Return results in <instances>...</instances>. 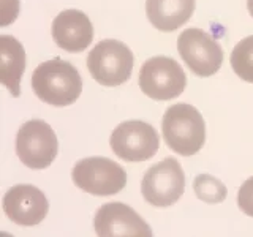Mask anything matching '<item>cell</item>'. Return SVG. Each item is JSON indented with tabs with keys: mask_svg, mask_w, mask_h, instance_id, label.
<instances>
[{
	"mask_svg": "<svg viewBox=\"0 0 253 237\" xmlns=\"http://www.w3.org/2000/svg\"><path fill=\"white\" fill-rule=\"evenodd\" d=\"M32 89L37 97L52 106H70L83 92V79L70 62L55 57L40 63L32 75Z\"/></svg>",
	"mask_w": 253,
	"mask_h": 237,
	"instance_id": "obj_1",
	"label": "cell"
},
{
	"mask_svg": "<svg viewBox=\"0 0 253 237\" xmlns=\"http://www.w3.org/2000/svg\"><path fill=\"white\" fill-rule=\"evenodd\" d=\"M237 204L245 215L253 217V177L247 179L237 192Z\"/></svg>",
	"mask_w": 253,
	"mask_h": 237,
	"instance_id": "obj_17",
	"label": "cell"
},
{
	"mask_svg": "<svg viewBox=\"0 0 253 237\" xmlns=\"http://www.w3.org/2000/svg\"><path fill=\"white\" fill-rule=\"evenodd\" d=\"M231 67L241 79L253 84V35L241 40L231 52Z\"/></svg>",
	"mask_w": 253,
	"mask_h": 237,
	"instance_id": "obj_15",
	"label": "cell"
},
{
	"mask_svg": "<svg viewBox=\"0 0 253 237\" xmlns=\"http://www.w3.org/2000/svg\"><path fill=\"white\" fill-rule=\"evenodd\" d=\"M133 52L117 40H103L93 46L87 57V68L101 85L116 87L126 82L133 71Z\"/></svg>",
	"mask_w": 253,
	"mask_h": 237,
	"instance_id": "obj_3",
	"label": "cell"
},
{
	"mask_svg": "<svg viewBox=\"0 0 253 237\" xmlns=\"http://www.w3.org/2000/svg\"><path fill=\"white\" fill-rule=\"evenodd\" d=\"M75 185L95 196H111L126 185V172L121 164L106 157H90L79 160L71 171Z\"/></svg>",
	"mask_w": 253,
	"mask_h": 237,
	"instance_id": "obj_4",
	"label": "cell"
},
{
	"mask_svg": "<svg viewBox=\"0 0 253 237\" xmlns=\"http://www.w3.org/2000/svg\"><path fill=\"white\" fill-rule=\"evenodd\" d=\"M59 141L44 120L34 118L24 123L16 136V154L30 169H44L55 160Z\"/></svg>",
	"mask_w": 253,
	"mask_h": 237,
	"instance_id": "obj_7",
	"label": "cell"
},
{
	"mask_svg": "<svg viewBox=\"0 0 253 237\" xmlns=\"http://www.w3.org/2000/svg\"><path fill=\"white\" fill-rule=\"evenodd\" d=\"M52 38L60 49L81 52L93 40V26L87 14L79 10H65L52 21Z\"/></svg>",
	"mask_w": 253,
	"mask_h": 237,
	"instance_id": "obj_12",
	"label": "cell"
},
{
	"mask_svg": "<svg viewBox=\"0 0 253 237\" xmlns=\"http://www.w3.org/2000/svg\"><path fill=\"white\" fill-rule=\"evenodd\" d=\"M165 142L182 157L195 155L206 141L204 118L195 106L177 103L166 109L162 120Z\"/></svg>",
	"mask_w": 253,
	"mask_h": 237,
	"instance_id": "obj_2",
	"label": "cell"
},
{
	"mask_svg": "<svg viewBox=\"0 0 253 237\" xmlns=\"http://www.w3.org/2000/svg\"><path fill=\"white\" fill-rule=\"evenodd\" d=\"M47 210L49 202L35 185H14L3 196L5 215L19 226H37L44 220Z\"/></svg>",
	"mask_w": 253,
	"mask_h": 237,
	"instance_id": "obj_11",
	"label": "cell"
},
{
	"mask_svg": "<svg viewBox=\"0 0 253 237\" xmlns=\"http://www.w3.org/2000/svg\"><path fill=\"white\" fill-rule=\"evenodd\" d=\"M109 144L119 158L134 163L152 158L160 146V138L152 125L141 120H128L116 126Z\"/></svg>",
	"mask_w": 253,
	"mask_h": 237,
	"instance_id": "obj_9",
	"label": "cell"
},
{
	"mask_svg": "<svg viewBox=\"0 0 253 237\" xmlns=\"http://www.w3.org/2000/svg\"><path fill=\"white\" fill-rule=\"evenodd\" d=\"M196 0H146L150 24L162 32H174L192 18Z\"/></svg>",
	"mask_w": 253,
	"mask_h": 237,
	"instance_id": "obj_13",
	"label": "cell"
},
{
	"mask_svg": "<svg viewBox=\"0 0 253 237\" xmlns=\"http://www.w3.org/2000/svg\"><path fill=\"white\" fill-rule=\"evenodd\" d=\"M193 190L201 201L209 204L223 202L226 198V187L223 182L209 174H200L193 182Z\"/></svg>",
	"mask_w": 253,
	"mask_h": 237,
	"instance_id": "obj_16",
	"label": "cell"
},
{
	"mask_svg": "<svg viewBox=\"0 0 253 237\" xmlns=\"http://www.w3.org/2000/svg\"><path fill=\"white\" fill-rule=\"evenodd\" d=\"M247 8H249V13L253 18V0H247Z\"/></svg>",
	"mask_w": 253,
	"mask_h": 237,
	"instance_id": "obj_18",
	"label": "cell"
},
{
	"mask_svg": "<svg viewBox=\"0 0 253 237\" xmlns=\"http://www.w3.org/2000/svg\"><path fill=\"white\" fill-rule=\"evenodd\" d=\"M26 70V51L10 35L0 37V81L13 97L21 95V78Z\"/></svg>",
	"mask_w": 253,
	"mask_h": 237,
	"instance_id": "obj_14",
	"label": "cell"
},
{
	"mask_svg": "<svg viewBox=\"0 0 253 237\" xmlns=\"http://www.w3.org/2000/svg\"><path fill=\"white\" fill-rule=\"evenodd\" d=\"M139 89L149 98L166 101L177 98L187 85V76L179 63L165 55L144 62L139 71Z\"/></svg>",
	"mask_w": 253,
	"mask_h": 237,
	"instance_id": "obj_5",
	"label": "cell"
},
{
	"mask_svg": "<svg viewBox=\"0 0 253 237\" xmlns=\"http://www.w3.org/2000/svg\"><path fill=\"white\" fill-rule=\"evenodd\" d=\"M93 228L101 237H150L154 234L146 221L124 202L101 205L95 213Z\"/></svg>",
	"mask_w": 253,
	"mask_h": 237,
	"instance_id": "obj_10",
	"label": "cell"
},
{
	"mask_svg": "<svg viewBox=\"0 0 253 237\" xmlns=\"http://www.w3.org/2000/svg\"><path fill=\"white\" fill-rule=\"evenodd\" d=\"M177 51L192 73L201 78L215 75L223 63V49L201 29H187L177 38Z\"/></svg>",
	"mask_w": 253,
	"mask_h": 237,
	"instance_id": "obj_8",
	"label": "cell"
},
{
	"mask_svg": "<svg viewBox=\"0 0 253 237\" xmlns=\"http://www.w3.org/2000/svg\"><path fill=\"white\" fill-rule=\"evenodd\" d=\"M185 190V174L176 158H165L149 168L141 182L142 198L155 207H169Z\"/></svg>",
	"mask_w": 253,
	"mask_h": 237,
	"instance_id": "obj_6",
	"label": "cell"
}]
</instances>
